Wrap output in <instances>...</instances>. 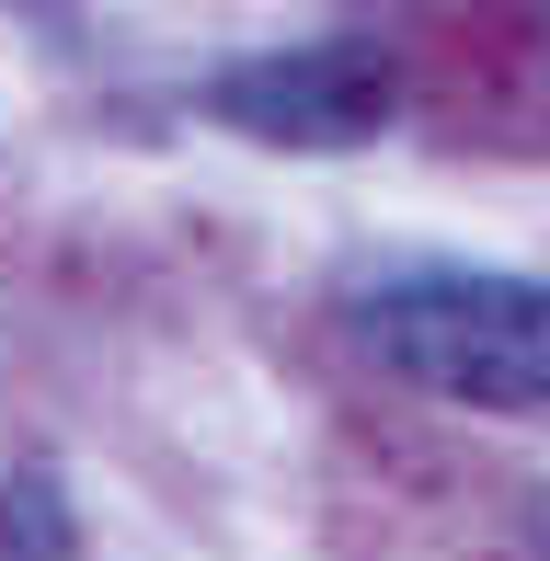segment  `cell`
Instances as JSON below:
<instances>
[{
    "mask_svg": "<svg viewBox=\"0 0 550 561\" xmlns=\"http://www.w3.org/2000/svg\"><path fill=\"white\" fill-rule=\"evenodd\" d=\"M356 344L447 401L550 413V287L528 275H402L356 298Z\"/></svg>",
    "mask_w": 550,
    "mask_h": 561,
    "instance_id": "obj_1",
    "label": "cell"
},
{
    "mask_svg": "<svg viewBox=\"0 0 550 561\" xmlns=\"http://www.w3.org/2000/svg\"><path fill=\"white\" fill-rule=\"evenodd\" d=\"M402 104L390 58L367 35H310V46H264V58L218 69L207 81V115L241 126L264 149H367Z\"/></svg>",
    "mask_w": 550,
    "mask_h": 561,
    "instance_id": "obj_2",
    "label": "cell"
}]
</instances>
